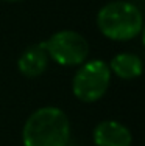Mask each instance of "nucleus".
Returning <instances> with one entry per match:
<instances>
[{
  "label": "nucleus",
  "instance_id": "nucleus-1",
  "mask_svg": "<svg viewBox=\"0 0 145 146\" xmlns=\"http://www.w3.org/2000/svg\"><path fill=\"white\" fill-rule=\"evenodd\" d=\"M69 140L70 123L59 107H39L27 118L22 129L23 146H65Z\"/></svg>",
  "mask_w": 145,
  "mask_h": 146
},
{
  "label": "nucleus",
  "instance_id": "nucleus-9",
  "mask_svg": "<svg viewBox=\"0 0 145 146\" xmlns=\"http://www.w3.org/2000/svg\"><path fill=\"white\" fill-rule=\"evenodd\" d=\"M2 2H22V0H2Z\"/></svg>",
  "mask_w": 145,
  "mask_h": 146
},
{
  "label": "nucleus",
  "instance_id": "nucleus-8",
  "mask_svg": "<svg viewBox=\"0 0 145 146\" xmlns=\"http://www.w3.org/2000/svg\"><path fill=\"white\" fill-rule=\"evenodd\" d=\"M65 146H78L77 143H74V141H70V140H69L67 141V145H65Z\"/></svg>",
  "mask_w": 145,
  "mask_h": 146
},
{
  "label": "nucleus",
  "instance_id": "nucleus-5",
  "mask_svg": "<svg viewBox=\"0 0 145 146\" xmlns=\"http://www.w3.org/2000/svg\"><path fill=\"white\" fill-rule=\"evenodd\" d=\"M95 146H131L133 135L130 129L116 120H105L94 129Z\"/></svg>",
  "mask_w": 145,
  "mask_h": 146
},
{
  "label": "nucleus",
  "instance_id": "nucleus-7",
  "mask_svg": "<svg viewBox=\"0 0 145 146\" xmlns=\"http://www.w3.org/2000/svg\"><path fill=\"white\" fill-rule=\"evenodd\" d=\"M142 61L134 53H119L109 62V70L120 79H136L142 75Z\"/></svg>",
  "mask_w": 145,
  "mask_h": 146
},
{
  "label": "nucleus",
  "instance_id": "nucleus-2",
  "mask_svg": "<svg viewBox=\"0 0 145 146\" xmlns=\"http://www.w3.org/2000/svg\"><path fill=\"white\" fill-rule=\"evenodd\" d=\"M142 13L136 5L125 0H114L100 8L97 27L105 37L117 42H126L142 31Z\"/></svg>",
  "mask_w": 145,
  "mask_h": 146
},
{
  "label": "nucleus",
  "instance_id": "nucleus-6",
  "mask_svg": "<svg viewBox=\"0 0 145 146\" xmlns=\"http://www.w3.org/2000/svg\"><path fill=\"white\" fill-rule=\"evenodd\" d=\"M48 61H50V58L47 54L45 44L37 42L27 47L25 51L20 54V58L17 59V68L23 76L37 78L47 70Z\"/></svg>",
  "mask_w": 145,
  "mask_h": 146
},
{
  "label": "nucleus",
  "instance_id": "nucleus-3",
  "mask_svg": "<svg viewBox=\"0 0 145 146\" xmlns=\"http://www.w3.org/2000/svg\"><path fill=\"white\" fill-rule=\"evenodd\" d=\"M111 82V70L103 59L83 62L72 79V92L83 103H95L103 98Z\"/></svg>",
  "mask_w": 145,
  "mask_h": 146
},
{
  "label": "nucleus",
  "instance_id": "nucleus-4",
  "mask_svg": "<svg viewBox=\"0 0 145 146\" xmlns=\"http://www.w3.org/2000/svg\"><path fill=\"white\" fill-rule=\"evenodd\" d=\"M44 44L48 58L64 67L81 65L89 54V44L86 37L74 30L58 31Z\"/></svg>",
  "mask_w": 145,
  "mask_h": 146
}]
</instances>
